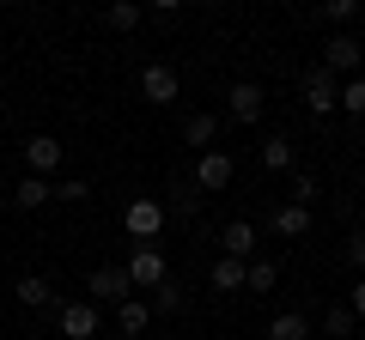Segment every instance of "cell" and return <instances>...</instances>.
<instances>
[{"instance_id":"9c48e42d","label":"cell","mask_w":365,"mask_h":340,"mask_svg":"<svg viewBox=\"0 0 365 340\" xmlns=\"http://www.w3.org/2000/svg\"><path fill=\"white\" fill-rule=\"evenodd\" d=\"M359 61H365V49H359V37H329L323 43V67H329V73H353V79H359Z\"/></svg>"},{"instance_id":"83f0119b","label":"cell","mask_w":365,"mask_h":340,"mask_svg":"<svg viewBox=\"0 0 365 340\" xmlns=\"http://www.w3.org/2000/svg\"><path fill=\"white\" fill-rule=\"evenodd\" d=\"M353 13H359V6H353V0H329V6H323V18H329V25H347Z\"/></svg>"},{"instance_id":"f546056e","label":"cell","mask_w":365,"mask_h":340,"mask_svg":"<svg viewBox=\"0 0 365 340\" xmlns=\"http://www.w3.org/2000/svg\"><path fill=\"white\" fill-rule=\"evenodd\" d=\"M347 310H353V316H365V280H359V286L347 292Z\"/></svg>"},{"instance_id":"30bf717a","label":"cell","mask_w":365,"mask_h":340,"mask_svg":"<svg viewBox=\"0 0 365 340\" xmlns=\"http://www.w3.org/2000/svg\"><path fill=\"white\" fill-rule=\"evenodd\" d=\"M232 122H262V110H268V92H262V85H250V79H237L232 85Z\"/></svg>"},{"instance_id":"d6a6232c","label":"cell","mask_w":365,"mask_h":340,"mask_svg":"<svg viewBox=\"0 0 365 340\" xmlns=\"http://www.w3.org/2000/svg\"><path fill=\"white\" fill-rule=\"evenodd\" d=\"M359 18H365V6H359Z\"/></svg>"},{"instance_id":"d6986e66","label":"cell","mask_w":365,"mask_h":340,"mask_svg":"<svg viewBox=\"0 0 365 340\" xmlns=\"http://www.w3.org/2000/svg\"><path fill=\"white\" fill-rule=\"evenodd\" d=\"M268 340H311V322H304L299 310H280L268 322Z\"/></svg>"},{"instance_id":"5bb4252c","label":"cell","mask_w":365,"mask_h":340,"mask_svg":"<svg viewBox=\"0 0 365 340\" xmlns=\"http://www.w3.org/2000/svg\"><path fill=\"white\" fill-rule=\"evenodd\" d=\"M55 201V183H43V176H25V183L13 188V207L19 213H37V207H49Z\"/></svg>"},{"instance_id":"603a6c76","label":"cell","mask_w":365,"mask_h":340,"mask_svg":"<svg viewBox=\"0 0 365 340\" xmlns=\"http://www.w3.org/2000/svg\"><path fill=\"white\" fill-rule=\"evenodd\" d=\"M317 201H323V183H317L311 170H299V176H292V207H304V213H311Z\"/></svg>"},{"instance_id":"277c9868","label":"cell","mask_w":365,"mask_h":340,"mask_svg":"<svg viewBox=\"0 0 365 340\" xmlns=\"http://www.w3.org/2000/svg\"><path fill=\"white\" fill-rule=\"evenodd\" d=\"M61 158H67V146L55 140V134H31V140H25V170H31V176H43V183L61 170Z\"/></svg>"},{"instance_id":"7a4b0ae2","label":"cell","mask_w":365,"mask_h":340,"mask_svg":"<svg viewBox=\"0 0 365 340\" xmlns=\"http://www.w3.org/2000/svg\"><path fill=\"white\" fill-rule=\"evenodd\" d=\"M122 274H128L134 292H153V286L170 280V262H165V249H158V243H134V255L122 262Z\"/></svg>"},{"instance_id":"ac0fdd59","label":"cell","mask_w":365,"mask_h":340,"mask_svg":"<svg viewBox=\"0 0 365 340\" xmlns=\"http://www.w3.org/2000/svg\"><path fill=\"white\" fill-rule=\"evenodd\" d=\"M116 322H122V334H140V328L153 322V304H146V298H122L116 304Z\"/></svg>"},{"instance_id":"5b68a950","label":"cell","mask_w":365,"mask_h":340,"mask_svg":"<svg viewBox=\"0 0 365 340\" xmlns=\"http://www.w3.org/2000/svg\"><path fill=\"white\" fill-rule=\"evenodd\" d=\"M140 97H146V104H177V97H182L177 67H170V61H153V67L140 73Z\"/></svg>"},{"instance_id":"cb8c5ba5","label":"cell","mask_w":365,"mask_h":340,"mask_svg":"<svg viewBox=\"0 0 365 340\" xmlns=\"http://www.w3.org/2000/svg\"><path fill=\"white\" fill-rule=\"evenodd\" d=\"M140 18H146V6H134V0H116V6L104 13V25H110V31H134Z\"/></svg>"},{"instance_id":"8fae6325","label":"cell","mask_w":365,"mask_h":340,"mask_svg":"<svg viewBox=\"0 0 365 340\" xmlns=\"http://www.w3.org/2000/svg\"><path fill=\"white\" fill-rule=\"evenodd\" d=\"M220 243H225V255H232V262H250V255H256V225H250V219H232Z\"/></svg>"},{"instance_id":"9a60e30c","label":"cell","mask_w":365,"mask_h":340,"mask_svg":"<svg viewBox=\"0 0 365 340\" xmlns=\"http://www.w3.org/2000/svg\"><path fill=\"white\" fill-rule=\"evenodd\" d=\"M268 225H274V237H304V231H311V213H304V207H292V201H280Z\"/></svg>"},{"instance_id":"ffe728a7","label":"cell","mask_w":365,"mask_h":340,"mask_svg":"<svg viewBox=\"0 0 365 340\" xmlns=\"http://www.w3.org/2000/svg\"><path fill=\"white\" fill-rule=\"evenodd\" d=\"M244 267L250 262H232V255H220V262H213V292H244Z\"/></svg>"},{"instance_id":"4dcf8cb0","label":"cell","mask_w":365,"mask_h":340,"mask_svg":"<svg viewBox=\"0 0 365 340\" xmlns=\"http://www.w3.org/2000/svg\"><path fill=\"white\" fill-rule=\"evenodd\" d=\"M6 207H13V195H0V213H6Z\"/></svg>"},{"instance_id":"2e32d148","label":"cell","mask_w":365,"mask_h":340,"mask_svg":"<svg viewBox=\"0 0 365 340\" xmlns=\"http://www.w3.org/2000/svg\"><path fill=\"white\" fill-rule=\"evenodd\" d=\"M292 158H299L292 134H268V140H262V164L268 170H292Z\"/></svg>"},{"instance_id":"4316f807","label":"cell","mask_w":365,"mask_h":340,"mask_svg":"<svg viewBox=\"0 0 365 340\" xmlns=\"http://www.w3.org/2000/svg\"><path fill=\"white\" fill-rule=\"evenodd\" d=\"M91 188H86V176H67V183H55V201H86Z\"/></svg>"},{"instance_id":"f1b7e54d","label":"cell","mask_w":365,"mask_h":340,"mask_svg":"<svg viewBox=\"0 0 365 340\" xmlns=\"http://www.w3.org/2000/svg\"><path fill=\"white\" fill-rule=\"evenodd\" d=\"M347 262L365 274V231H353V237H347Z\"/></svg>"},{"instance_id":"d4e9b609","label":"cell","mask_w":365,"mask_h":340,"mask_svg":"<svg viewBox=\"0 0 365 340\" xmlns=\"http://www.w3.org/2000/svg\"><path fill=\"white\" fill-rule=\"evenodd\" d=\"M274 280H280V267H274V262H250L244 267V292H268Z\"/></svg>"},{"instance_id":"4fadbf2b","label":"cell","mask_w":365,"mask_h":340,"mask_svg":"<svg viewBox=\"0 0 365 340\" xmlns=\"http://www.w3.org/2000/svg\"><path fill=\"white\" fill-rule=\"evenodd\" d=\"M13 298L25 304V310H49V304H55V286H49L43 274H25V280L13 286Z\"/></svg>"},{"instance_id":"44dd1931","label":"cell","mask_w":365,"mask_h":340,"mask_svg":"<svg viewBox=\"0 0 365 340\" xmlns=\"http://www.w3.org/2000/svg\"><path fill=\"white\" fill-rule=\"evenodd\" d=\"M353 322H359V316H353L347 304H329L323 310V340H353Z\"/></svg>"},{"instance_id":"7c38bea8","label":"cell","mask_w":365,"mask_h":340,"mask_svg":"<svg viewBox=\"0 0 365 340\" xmlns=\"http://www.w3.org/2000/svg\"><path fill=\"white\" fill-rule=\"evenodd\" d=\"M213 134H220V116H207V110L182 122V146H195V152H213Z\"/></svg>"},{"instance_id":"7402d4cb","label":"cell","mask_w":365,"mask_h":340,"mask_svg":"<svg viewBox=\"0 0 365 340\" xmlns=\"http://www.w3.org/2000/svg\"><path fill=\"white\" fill-rule=\"evenodd\" d=\"M165 213H177V219H195V213H201V195H195V183H170V201H165Z\"/></svg>"},{"instance_id":"1f68e13d","label":"cell","mask_w":365,"mask_h":340,"mask_svg":"<svg viewBox=\"0 0 365 340\" xmlns=\"http://www.w3.org/2000/svg\"><path fill=\"white\" fill-rule=\"evenodd\" d=\"M359 219H365V207H359ZM359 231H365V225H359Z\"/></svg>"},{"instance_id":"e0dca14e","label":"cell","mask_w":365,"mask_h":340,"mask_svg":"<svg viewBox=\"0 0 365 340\" xmlns=\"http://www.w3.org/2000/svg\"><path fill=\"white\" fill-rule=\"evenodd\" d=\"M153 316H177V310H189V292L177 286V280H165V286H153Z\"/></svg>"},{"instance_id":"3957f363","label":"cell","mask_w":365,"mask_h":340,"mask_svg":"<svg viewBox=\"0 0 365 340\" xmlns=\"http://www.w3.org/2000/svg\"><path fill=\"white\" fill-rule=\"evenodd\" d=\"M304 110H311V116H335V110H341V79L329 73L323 61L304 73Z\"/></svg>"},{"instance_id":"484cf974","label":"cell","mask_w":365,"mask_h":340,"mask_svg":"<svg viewBox=\"0 0 365 340\" xmlns=\"http://www.w3.org/2000/svg\"><path fill=\"white\" fill-rule=\"evenodd\" d=\"M341 110H347V116H365V73L341 85Z\"/></svg>"},{"instance_id":"52a82bcc","label":"cell","mask_w":365,"mask_h":340,"mask_svg":"<svg viewBox=\"0 0 365 340\" xmlns=\"http://www.w3.org/2000/svg\"><path fill=\"white\" fill-rule=\"evenodd\" d=\"M232 176H237V164H232V152H201V164H195V188H207V195H220V188H232Z\"/></svg>"},{"instance_id":"ba28073f","label":"cell","mask_w":365,"mask_h":340,"mask_svg":"<svg viewBox=\"0 0 365 340\" xmlns=\"http://www.w3.org/2000/svg\"><path fill=\"white\" fill-rule=\"evenodd\" d=\"M86 298L91 304H122V298H134V286H128L122 267H98V274L86 280Z\"/></svg>"},{"instance_id":"8992f818","label":"cell","mask_w":365,"mask_h":340,"mask_svg":"<svg viewBox=\"0 0 365 340\" xmlns=\"http://www.w3.org/2000/svg\"><path fill=\"white\" fill-rule=\"evenodd\" d=\"M55 328H61L67 340H91V334H98V304H91V298L61 304V310H55Z\"/></svg>"},{"instance_id":"6da1fadb","label":"cell","mask_w":365,"mask_h":340,"mask_svg":"<svg viewBox=\"0 0 365 340\" xmlns=\"http://www.w3.org/2000/svg\"><path fill=\"white\" fill-rule=\"evenodd\" d=\"M165 201H153V195H134L128 207H122V231L134 237V243H158V231H165Z\"/></svg>"}]
</instances>
